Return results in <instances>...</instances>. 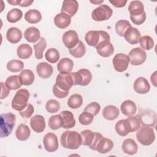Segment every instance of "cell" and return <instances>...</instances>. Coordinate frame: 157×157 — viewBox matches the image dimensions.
<instances>
[{
  "label": "cell",
  "instance_id": "obj_1",
  "mask_svg": "<svg viewBox=\"0 0 157 157\" xmlns=\"http://www.w3.org/2000/svg\"><path fill=\"white\" fill-rule=\"evenodd\" d=\"M72 85L73 80L71 72L59 73L56 77L55 84L53 86V93L58 98H64L68 95L69 91Z\"/></svg>",
  "mask_w": 157,
  "mask_h": 157
},
{
  "label": "cell",
  "instance_id": "obj_2",
  "mask_svg": "<svg viewBox=\"0 0 157 157\" xmlns=\"http://www.w3.org/2000/svg\"><path fill=\"white\" fill-rule=\"evenodd\" d=\"M60 142L65 148L76 150L82 145V137L75 131H66L61 136Z\"/></svg>",
  "mask_w": 157,
  "mask_h": 157
},
{
  "label": "cell",
  "instance_id": "obj_3",
  "mask_svg": "<svg viewBox=\"0 0 157 157\" xmlns=\"http://www.w3.org/2000/svg\"><path fill=\"white\" fill-rule=\"evenodd\" d=\"M15 115L11 113H2L0 118V136L1 138L9 136L15 124Z\"/></svg>",
  "mask_w": 157,
  "mask_h": 157
},
{
  "label": "cell",
  "instance_id": "obj_4",
  "mask_svg": "<svg viewBox=\"0 0 157 157\" xmlns=\"http://www.w3.org/2000/svg\"><path fill=\"white\" fill-rule=\"evenodd\" d=\"M136 138L143 145L148 146L152 144L155 140V134L153 128L143 125L139 127L136 133Z\"/></svg>",
  "mask_w": 157,
  "mask_h": 157
},
{
  "label": "cell",
  "instance_id": "obj_5",
  "mask_svg": "<svg viewBox=\"0 0 157 157\" xmlns=\"http://www.w3.org/2000/svg\"><path fill=\"white\" fill-rule=\"evenodd\" d=\"M29 98V93L26 89H20L15 93L12 101V107L17 111L23 110L28 105Z\"/></svg>",
  "mask_w": 157,
  "mask_h": 157
},
{
  "label": "cell",
  "instance_id": "obj_6",
  "mask_svg": "<svg viewBox=\"0 0 157 157\" xmlns=\"http://www.w3.org/2000/svg\"><path fill=\"white\" fill-rule=\"evenodd\" d=\"M85 39L88 45L96 47L102 40H110V37L105 31H89L86 33Z\"/></svg>",
  "mask_w": 157,
  "mask_h": 157
},
{
  "label": "cell",
  "instance_id": "obj_7",
  "mask_svg": "<svg viewBox=\"0 0 157 157\" xmlns=\"http://www.w3.org/2000/svg\"><path fill=\"white\" fill-rule=\"evenodd\" d=\"M112 9L107 4H101L91 12V18L96 21L109 20L112 15Z\"/></svg>",
  "mask_w": 157,
  "mask_h": 157
},
{
  "label": "cell",
  "instance_id": "obj_8",
  "mask_svg": "<svg viewBox=\"0 0 157 157\" xmlns=\"http://www.w3.org/2000/svg\"><path fill=\"white\" fill-rule=\"evenodd\" d=\"M129 63L133 66H139L143 64L147 59V53L140 47L132 49L128 54Z\"/></svg>",
  "mask_w": 157,
  "mask_h": 157
},
{
  "label": "cell",
  "instance_id": "obj_9",
  "mask_svg": "<svg viewBox=\"0 0 157 157\" xmlns=\"http://www.w3.org/2000/svg\"><path fill=\"white\" fill-rule=\"evenodd\" d=\"M138 117L143 126L155 127L156 123V114L151 110H142L139 111Z\"/></svg>",
  "mask_w": 157,
  "mask_h": 157
},
{
  "label": "cell",
  "instance_id": "obj_10",
  "mask_svg": "<svg viewBox=\"0 0 157 157\" xmlns=\"http://www.w3.org/2000/svg\"><path fill=\"white\" fill-rule=\"evenodd\" d=\"M112 63L115 71L122 72L128 69L129 60L128 55L123 53H118L113 57Z\"/></svg>",
  "mask_w": 157,
  "mask_h": 157
},
{
  "label": "cell",
  "instance_id": "obj_11",
  "mask_svg": "<svg viewBox=\"0 0 157 157\" xmlns=\"http://www.w3.org/2000/svg\"><path fill=\"white\" fill-rule=\"evenodd\" d=\"M43 144L45 149L48 152H54L58 148V137L53 132H48L43 139Z\"/></svg>",
  "mask_w": 157,
  "mask_h": 157
},
{
  "label": "cell",
  "instance_id": "obj_12",
  "mask_svg": "<svg viewBox=\"0 0 157 157\" xmlns=\"http://www.w3.org/2000/svg\"><path fill=\"white\" fill-rule=\"evenodd\" d=\"M62 40L64 45L70 50L77 45L79 42V38L75 31L69 30L63 34Z\"/></svg>",
  "mask_w": 157,
  "mask_h": 157
},
{
  "label": "cell",
  "instance_id": "obj_13",
  "mask_svg": "<svg viewBox=\"0 0 157 157\" xmlns=\"http://www.w3.org/2000/svg\"><path fill=\"white\" fill-rule=\"evenodd\" d=\"M95 47L97 53L102 57H109L112 55L114 52V47L110 40H102Z\"/></svg>",
  "mask_w": 157,
  "mask_h": 157
},
{
  "label": "cell",
  "instance_id": "obj_14",
  "mask_svg": "<svg viewBox=\"0 0 157 157\" xmlns=\"http://www.w3.org/2000/svg\"><path fill=\"white\" fill-rule=\"evenodd\" d=\"M133 88L138 94H146L149 92L150 85L145 78L139 77L134 81Z\"/></svg>",
  "mask_w": 157,
  "mask_h": 157
},
{
  "label": "cell",
  "instance_id": "obj_15",
  "mask_svg": "<svg viewBox=\"0 0 157 157\" xmlns=\"http://www.w3.org/2000/svg\"><path fill=\"white\" fill-rule=\"evenodd\" d=\"M78 9V3L76 0H65L63 2L61 12L69 15L71 17H74Z\"/></svg>",
  "mask_w": 157,
  "mask_h": 157
},
{
  "label": "cell",
  "instance_id": "obj_16",
  "mask_svg": "<svg viewBox=\"0 0 157 157\" xmlns=\"http://www.w3.org/2000/svg\"><path fill=\"white\" fill-rule=\"evenodd\" d=\"M30 126L32 129L37 133L43 132L46 126L44 117L40 115L33 116L30 120Z\"/></svg>",
  "mask_w": 157,
  "mask_h": 157
},
{
  "label": "cell",
  "instance_id": "obj_17",
  "mask_svg": "<svg viewBox=\"0 0 157 157\" xmlns=\"http://www.w3.org/2000/svg\"><path fill=\"white\" fill-rule=\"evenodd\" d=\"M123 36L126 42L131 45H134L139 43L141 34L137 29L131 26L126 30Z\"/></svg>",
  "mask_w": 157,
  "mask_h": 157
},
{
  "label": "cell",
  "instance_id": "obj_18",
  "mask_svg": "<svg viewBox=\"0 0 157 157\" xmlns=\"http://www.w3.org/2000/svg\"><path fill=\"white\" fill-rule=\"evenodd\" d=\"M117 133L120 136H126L131 132V125L128 118L123 119L117 122L115 126Z\"/></svg>",
  "mask_w": 157,
  "mask_h": 157
},
{
  "label": "cell",
  "instance_id": "obj_19",
  "mask_svg": "<svg viewBox=\"0 0 157 157\" xmlns=\"http://www.w3.org/2000/svg\"><path fill=\"white\" fill-rule=\"evenodd\" d=\"M36 71L38 75L42 78H48L53 74V67L46 62L39 63L36 66Z\"/></svg>",
  "mask_w": 157,
  "mask_h": 157
},
{
  "label": "cell",
  "instance_id": "obj_20",
  "mask_svg": "<svg viewBox=\"0 0 157 157\" xmlns=\"http://www.w3.org/2000/svg\"><path fill=\"white\" fill-rule=\"evenodd\" d=\"M71 22V17L66 13H58L54 18V23L56 27L60 29H65L68 27Z\"/></svg>",
  "mask_w": 157,
  "mask_h": 157
},
{
  "label": "cell",
  "instance_id": "obj_21",
  "mask_svg": "<svg viewBox=\"0 0 157 157\" xmlns=\"http://www.w3.org/2000/svg\"><path fill=\"white\" fill-rule=\"evenodd\" d=\"M62 118V127L64 129H69L73 128L75 125V120L73 113L71 111H62L60 114Z\"/></svg>",
  "mask_w": 157,
  "mask_h": 157
},
{
  "label": "cell",
  "instance_id": "obj_22",
  "mask_svg": "<svg viewBox=\"0 0 157 157\" xmlns=\"http://www.w3.org/2000/svg\"><path fill=\"white\" fill-rule=\"evenodd\" d=\"M24 37L29 42H36L41 38L40 31L36 27L31 26L25 30L24 33Z\"/></svg>",
  "mask_w": 157,
  "mask_h": 157
},
{
  "label": "cell",
  "instance_id": "obj_23",
  "mask_svg": "<svg viewBox=\"0 0 157 157\" xmlns=\"http://www.w3.org/2000/svg\"><path fill=\"white\" fill-rule=\"evenodd\" d=\"M121 148L123 151L129 155H133L137 152L138 145L132 139H126L123 142Z\"/></svg>",
  "mask_w": 157,
  "mask_h": 157
},
{
  "label": "cell",
  "instance_id": "obj_24",
  "mask_svg": "<svg viewBox=\"0 0 157 157\" xmlns=\"http://www.w3.org/2000/svg\"><path fill=\"white\" fill-rule=\"evenodd\" d=\"M113 147V143L110 139L102 137L100 139L96 145V151L104 154L109 152Z\"/></svg>",
  "mask_w": 157,
  "mask_h": 157
},
{
  "label": "cell",
  "instance_id": "obj_25",
  "mask_svg": "<svg viewBox=\"0 0 157 157\" xmlns=\"http://www.w3.org/2000/svg\"><path fill=\"white\" fill-rule=\"evenodd\" d=\"M121 113L125 116L129 117L134 115L137 111V107L134 102L131 100H126L123 101L120 106Z\"/></svg>",
  "mask_w": 157,
  "mask_h": 157
},
{
  "label": "cell",
  "instance_id": "obj_26",
  "mask_svg": "<svg viewBox=\"0 0 157 157\" xmlns=\"http://www.w3.org/2000/svg\"><path fill=\"white\" fill-rule=\"evenodd\" d=\"M22 38L21 31L16 27H11L8 29L6 33V39L12 44H17Z\"/></svg>",
  "mask_w": 157,
  "mask_h": 157
},
{
  "label": "cell",
  "instance_id": "obj_27",
  "mask_svg": "<svg viewBox=\"0 0 157 157\" xmlns=\"http://www.w3.org/2000/svg\"><path fill=\"white\" fill-rule=\"evenodd\" d=\"M128 10L130 16L136 17L139 16L145 12L143 3L140 1H132L130 2Z\"/></svg>",
  "mask_w": 157,
  "mask_h": 157
},
{
  "label": "cell",
  "instance_id": "obj_28",
  "mask_svg": "<svg viewBox=\"0 0 157 157\" xmlns=\"http://www.w3.org/2000/svg\"><path fill=\"white\" fill-rule=\"evenodd\" d=\"M74 67L73 61L68 58H63L60 59L57 64V69L61 74L70 73Z\"/></svg>",
  "mask_w": 157,
  "mask_h": 157
},
{
  "label": "cell",
  "instance_id": "obj_29",
  "mask_svg": "<svg viewBox=\"0 0 157 157\" xmlns=\"http://www.w3.org/2000/svg\"><path fill=\"white\" fill-rule=\"evenodd\" d=\"M31 135V130L28 126L23 123L19 124L15 131L17 139L21 141H25L29 139Z\"/></svg>",
  "mask_w": 157,
  "mask_h": 157
},
{
  "label": "cell",
  "instance_id": "obj_30",
  "mask_svg": "<svg viewBox=\"0 0 157 157\" xmlns=\"http://www.w3.org/2000/svg\"><path fill=\"white\" fill-rule=\"evenodd\" d=\"M120 112L118 109L113 105L105 106L102 110L103 117L107 120H115L119 115Z\"/></svg>",
  "mask_w": 157,
  "mask_h": 157
},
{
  "label": "cell",
  "instance_id": "obj_31",
  "mask_svg": "<svg viewBox=\"0 0 157 157\" xmlns=\"http://www.w3.org/2000/svg\"><path fill=\"white\" fill-rule=\"evenodd\" d=\"M34 74L29 69L23 70L19 75V79L22 85H31L34 81Z\"/></svg>",
  "mask_w": 157,
  "mask_h": 157
},
{
  "label": "cell",
  "instance_id": "obj_32",
  "mask_svg": "<svg viewBox=\"0 0 157 157\" xmlns=\"http://www.w3.org/2000/svg\"><path fill=\"white\" fill-rule=\"evenodd\" d=\"M41 13L36 9H30L25 14V20L31 24L37 23L41 20Z\"/></svg>",
  "mask_w": 157,
  "mask_h": 157
},
{
  "label": "cell",
  "instance_id": "obj_33",
  "mask_svg": "<svg viewBox=\"0 0 157 157\" xmlns=\"http://www.w3.org/2000/svg\"><path fill=\"white\" fill-rule=\"evenodd\" d=\"M17 53L20 59H26L32 55L33 49L29 44H23L18 47Z\"/></svg>",
  "mask_w": 157,
  "mask_h": 157
},
{
  "label": "cell",
  "instance_id": "obj_34",
  "mask_svg": "<svg viewBox=\"0 0 157 157\" xmlns=\"http://www.w3.org/2000/svg\"><path fill=\"white\" fill-rule=\"evenodd\" d=\"M80 136L82 137V144L90 147L94 140L95 132H93L89 129H85L81 131Z\"/></svg>",
  "mask_w": 157,
  "mask_h": 157
},
{
  "label": "cell",
  "instance_id": "obj_35",
  "mask_svg": "<svg viewBox=\"0 0 157 157\" xmlns=\"http://www.w3.org/2000/svg\"><path fill=\"white\" fill-rule=\"evenodd\" d=\"M83 104L82 96L79 94H72L67 100V106L73 109H77L82 106Z\"/></svg>",
  "mask_w": 157,
  "mask_h": 157
},
{
  "label": "cell",
  "instance_id": "obj_36",
  "mask_svg": "<svg viewBox=\"0 0 157 157\" xmlns=\"http://www.w3.org/2000/svg\"><path fill=\"white\" fill-rule=\"evenodd\" d=\"M69 51L73 57L80 58L85 55L86 53V47L82 41L79 40L77 45L74 48L69 50Z\"/></svg>",
  "mask_w": 157,
  "mask_h": 157
},
{
  "label": "cell",
  "instance_id": "obj_37",
  "mask_svg": "<svg viewBox=\"0 0 157 157\" xmlns=\"http://www.w3.org/2000/svg\"><path fill=\"white\" fill-rule=\"evenodd\" d=\"M47 47V42L44 37H41L39 42L34 45L35 57L37 59H40L43 58V52Z\"/></svg>",
  "mask_w": 157,
  "mask_h": 157
},
{
  "label": "cell",
  "instance_id": "obj_38",
  "mask_svg": "<svg viewBox=\"0 0 157 157\" xmlns=\"http://www.w3.org/2000/svg\"><path fill=\"white\" fill-rule=\"evenodd\" d=\"M23 17V13L21 10L17 8L12 9L8 12L6 18L9 22L11 23H14L21 19Z\"/></svg>",
  "mask_w": 157,
  "mask_h": 157
},
{
  "label": "cell",
  "instance_id": "obj_39",
  "mask_svg": "<svg viewBox=\"0 0 157 157\" xmlns=\"http://www.w3.org/2000/svg\"><path fill=\"white\" fill-rule=\"evenodd\" d=\"M5 83L10 90H17L20 88L22 85L19 79V75H13L8 77L6 80Z\"/></svg>",
  "mask_w": 157,
  "mask_h": 157
},
{
  "label": "cell",
  "instance_id": "obj_40",
  "mask_svg": "<svg viewBox=\"0 0 157 157\" xmlns=\"http://www.w3.org/2000/svg\"><path fill=\"white\" fill-rule=\"evenodd\" d=\"M130 23L126 20H120L115 24V31L117 34L123 37L126 30L131 27Z\"/></svg>",
  "mask_w": 157,
  "mask_h": 157
},
{
  "label": "cell",
  "instance_id": "obj_41",
  "mask_svg": "<svg viewBox=\"0 0 157 157\" xmlns=\"http://www.w3.org/2000/svg\"><path fill=\"white\" fill-rule=\"evenodd\" d=\"M6 67L11 72H18L23 69L24 63L20 60L12 59L7 63Z\"/></svg>",
  "mask_w": 157,
  "mask_h": 157
},
{
  "label": "cell",
  "instance_id": "obj_42",
  "mask_svg": "<svg viewBox=\"0 0 157 157\" xmlns=\"http://www.w3.org/2000/svg\"><path fill=\"white\" fill-rule=\"evenodd\" d=\"M59 53L55 48H50L47 50L45 53V58L47 61L50 63H56L59 59Z\"/></svg>",
  "mask_w": 157,
  "mask_h": 157
},
{
  "label": "cell",
  "instance_id": "obj_43",
  "mask_svg": "<svg viewBox=\"0 0 157 157\" xmlns=\"http://www.w3.org/2000/svg\"><path fill=\"white\" fill-rule=\"evenodd\" d=\"M140 45L143 50H150L154 47V40L150 36H144L139 39Z\"/></svg>",
  "mask_w": 157,
  "mask_h": 157
},
{
  "label": "cell",
  "instance_id": "obj_44",
  "mask_svg": "<svg viewBox=\"0 0 157 157\" xmlns=\"http://www.w3.org/2000/svg\"><path fill=\"white\" fill-rule=\"evenodd\" d=\"M63 124L62 118L60 115H55L52 117L48 120V126L52 129L56 130L59 129Z\"/></svg>",
  "mask_w": 157,
  "mask_h": 157
},
{
  "label": "cell",
  "instance_id": "obj_45",
  "mask_svg": "<svg viewBox=\"0 0 157 157\" xmlns=\"http://www.w3.org/2000/svg\"><path fill=\"white\" fill-rule=\"evenodd\" d=\"M82 77L81 86H86L91 81L92 75L91 72L87 69H80L78 71Z\"/></svg>",
  "mask_w": 157,
  "mask_h": 157
},
{
  "label": "cell",
  "instance_id": "obj_46",
  "mask_svg": "<svg viewBox=\"0 0 157 157\" xmlns=\"http://www.w3.org/2000/svg\"><path fill=\"white\" fill-rule=\"evenodd\" d=\"M45 109L50 113H56L60 109V104L56 100L50 99L46 102Z\"/></svg>",
  "mask_w": 157,
  "mask_h": 157
},
{
  "label": "cell",
  "instance_id": "obj_47",
  "mask_svg": "<svg viewBox=\"0 0 157 157\" xmlns=\"http://www.w3.org/2000/svg\"><path fill=\"white\" fill-rule=\"evenodd\" d=\"M94 115L90 112L83 111L78 117L79 123L82 125H88L92 123Z\"/></svg>",
  "mask_w": 157,
  "mask_h": 157
},
{
  "label": "cell",
  "instance_id": "obj_48",
  "mask_svg": "<svg viewBox=\"0 0 157 157\" xmlns=\"http://www.w3.org/2000/svg\"><path fill=\"white\" fill-rule=\"evenodd\" d=\"M100 110H101L100 104L96 102H92L85 107L84 111L90 112V113L93 114L94 117L96 115H98Z\"/></svg>",
  "mask_w": 157,
  "mask_h": 157
},
{
  "label": "cell",
  "instance_id": "obj_49",
  "mask_svg": "<svg viewBox=\"0 0 157 157\" xmlns=\"http://www.w3.org/2000/svg\"><path fill=\"white\" fill-rule=\"evenodd\" d=\"M131 125V132L137 131L140 125V120L138 115L129 116L128 118Z\"/></svg>",
  "mask_w": 157,
  "mask_h": 157
},
{
  "label": "cell",
  "instance_id": "obj_50",
  "mask_svg": "<svg viewBox=\"0 0 157 157\" xmlns=\"http://www.w3.org/2000/svg\"><path fill=\"white\" fill-rule=\"evenodd\" d=\"M34 109L31 104H28L26 107L21 111L19 112L20 115L23 118H29L33 114Z\"/></svg>",
  "mask_w": 157,
  "mask_h": 157
},
{
  "label": "cell",
  "instance_id": "obj_51",
  "mask_svg": "<svg viewBox=\"0 0 157 157\" xmlns=\"http://www.w3.org/2000/svg\"><path fill=\"white\" fill-rule=\"evenodd\" d=\"M130 18L134 25H142L143 23H144V21L146 20L145 12L139 16H136V17L130 16Z\"/></svg>",
  "mask_w": 157,
  "mask_h": 157
},
{
  "label": "cell",
  "instance_id": "obj_52",
  "mask_svg": "<svg viewBox=\"0 0 157 157\" xmlns=\"http://www.w3.org/2000/svg\"><path fill=\"white\" fill-rule=\"evenodd\" d=\"M1 99H4L7 97L10 93V89L6 86V83L1 82Z\"/></svg>",
  "mask_w": 157,
  "mask_h": 157
},
{
  "label": "cell",
  "instance_id": "obj_53",
  "mask_svg": "<svg viewBox=\"0 0 157 157\" xmlns=\"http://www.w3.org/2000/svg\"><path fill=\"white\" fill-rule=\"evenodd\" d=\"M103 136L101 134H100L99 132H95V138H94V140L93 142V144L89 147L91 150H96V145L98 144V143L99 142V141L100 140V139L101 138H102Z\"/></svg>",
  "mask_w": 157,
  "mask_h": 157
},
{
  "label": "cell",
  "instance_id": "obj_54",
  "mask_svg": "<svg viewBox=\"0 0 157 157\" xmlns=\"http://www.w3.org/2000/svg\"><path fill=\"white\" fill-rule=\"evenodd\" d=\"M109 2L113 4L115 7H118V8H120V7H124L126 2H127V1H123V0H113V1H111L110 0Z\"/></svg>",
  "mask_w": 157,
  "mask_h": 157
},
{
  "label": "cell",
  "instance_id": "obj_55",
  "mask_svg": "<svg viewBox=\"0 0 157 157\" xmlns=\"http://www.w3.org/2000/svg\"><path fill=\"white\" fill-rule=\"evenodd\" d=\"M33 2V1L18 0V6L23 7H28V6H31Z\"/></svg>",
  "mask_w": 157,
  "mask_h": 157
},
{
  "label": "cell",
  "instance_id": "obj_56",
  "mask_svg": "<svg viewBox=\"0 0 157 157\" xmlns=\"http://www.w3.org/2000/svg\"><path fill=\"white\" fill-rule=\"evenodd\" d=\"M156 71H155L151 75V78H150V80L151 82L153 83V85L155 86H156Z\"/></svg>",
  "mask_w": 157,
  "mask_h": 157
},
{
  "label": "cell",
  "instance_id": "obj_57",
  "mask_svg": "<svg viewBox=\"0 0 157 157\" xmlns=\"http://www.w3.org/2000/svg\"><path fill=\"white\" fill-rule=\"evenodd\" d=\"M8 3L13 5V6H17L18 5V0H10L7 1Z\"/></svg>",
  "mask_w": 157,
  "mask_h": 157
},
{
  "label": "cell",
  "instance_id": "obj_58",
  "mask_svg": "<svg viewBox=\"0 0 157 157\" xmlns=\"http://www.w3.org/2000/svg\"><path fill=\"white\" fill-rule=\"evenodd\" d=\"M90 2H91V3H93V4H101V3H102V2H104V0L103 1H90Z\"/></svg>",
  "mask_w": 157,
  "mask_h": 157
}]
</instances>
